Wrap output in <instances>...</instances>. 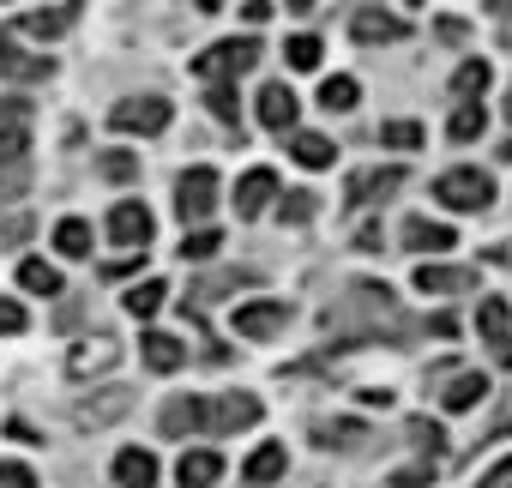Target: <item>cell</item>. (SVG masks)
<instances>
[{"label":"cell","instance_id":"6da1fadb","mask_svg":"<svg viewBox=\"0 0 512 488\" xmlns=\"http://www.w3.org/2000/svg\"><path fill=\"white\" fill-rule=\"evenodd\" d=\"M253 61H260V37H229V43H211V49L193 61V79H199V85H229V79H241Z\"/></svg>","mask_w":512,"mask_h":488},{"label":"cell","instance_id":"7a4b0ae2","mask_svg":"<svg viewBox=\"0 0 512 488\" xmlns=\"http://www.w3.org/2000/svg\"><path fill=\"white\" fill-rule=\"evenodd\" d=\"M434 199H440L446 211H488L494 181H488L482 169H446V175L434 181Z\"/></svg>","mask_w":512,"mask_h":488},{"label":"cell","instance_id":"3957f363","mask_svg":"<svg viewBox=\"0 0 512 488\" xmlns=\"http://www.w3.org/2000/svg\"><path fill=\"white\" fill-rule=\"evenodd\" d=\"M211 205H217V169L199 163V169H187V175L175 181V217H181V223H205Z\"/></svg>","mask_w":512,"mask_h":488},{"label":"cell","instance_id":"277c9868","mask_svg":"<svg viewBox=\"0 0 512 488\" xmlns=\"http://www.w3.org/2000/svg\"><path fill=\"white\" fill-rule=\"evenodd\" d=\"M253 422H260V398L253 392L205 398V434H235V428H253Z\"/></svg>","mask_w":512,"mask_h":488},{"label":"cell","instance_id":"5b68a950","mask_svg":"<svg viewBox=\"0 0 512 488\" xmlns=\"http://www.w3.org/2000/svg\"><path fill=\"white\" fill-rule=\"evenodd\" d=\"M109 127L115 133H163L169 127V103L163 97H127L109 109Z\"/></svg>","mask_w":512,"mask_h":488},{"label":"cell","instance_id":"8992f818","mask_svg":"<svg viewBox=\"0 0 512 488\" xmlns=\"http://www.w3.org/2000/svg\"><path fill=\"white\" fill-rule=\"evenodd\" d=\"M121 362V344L109 338V332H91V338H79L73 350H67V374L73 380H91V374H109Z\"/></svg>","mask_w":512,"mask_h":488},{"label":"cell","instance_id":"52a82bcc","mask_svg":"<svg viewBox=\"0 0 512 488\" xmlns=\"http://www.w3.org/2000/svg\"><path fill=\"white\" fill-rule=\"evenodd\" d=\"M284 326H290V302H241V308H235V332L253 338V344L278 338Z\"/></svg>","mask_w":512,"mask_h":488},{"label":"cell","instance_id":"ba28073f","mask_svg":"<svg viewBox=\"0 0 512 488\" xmlns=\"http://www.w3.org/2000/svg\"><path fill=\"white\" fill-rule=\"evenodd\" d=\"M476 332H482V344H494V362L512 368V308H506L500 296H482V308H476Z\"/></svg>","mask_w":512,"mask_h":488},{"label":"cell","instance_id":"9c48e42d","mask_svg":"<svg viewBox=\"0 0 512 488\" xmlns=\"http://www.w3.org/2000/svg\"><path fill=\"white\" fill-rule=\"evenodd\" d=\"M0 73L19 79V85H37V79H49V73H55V61H49V55H31V49L7 31V37H0Z\"/></svg>","mask_w":512,"mask_h":488},{"label":"cell","instance_id":"30bf717a","mask_svg":"<svg viewBox=\"0 0 512 488\" xmlns=\"http://www.w3.org/2000/svg\"><path fill=\"white\" fill-rule=\"evenodd\" d=\"M398 187H404V169H398V163H380V169H356L350 187H344V199H350V205H374V199H386V193H398Z\"/></svg>","mask_w":512,"mask_h":488},{"label":"cell","instance_id":"8fae6325","mask_svg":"<svg viewBox=\"0 0 512 488\" xmlns=\"http://www.w3.org/2000/svg\"><path fill=\"white\" fill-rule=\"evenodd\" d=\"M127 410H133V392H127V386H109V392H97V398H79L73 422H79V428H109V422H121Z\"/></svg>","mask_w":512,"mask_h":488},{"label":"cell","instance_id":"7c38bea8","mask_svg":"<svg viewBox=\"0 0 512 488\" xmlns=\"http://www.w3.org/2000/svg\"><path fill=\"white\" fill-rule=\"evenodd\" d=\"M109 241H115V248H145V241H151V211L139 199H121L109 211Z\"/></svg>","mask_w":512,"mask_h":488},{"label":"cell","instance_id":"4fadbf2b","mask_svg":"<svg viewBox=\"0 0 512 488\" xmlns=\"http://www.w3.org/2000/svg\"><path fill=\"white\" fill-rule=\"evenodd\" d=\"M272 199H278V175H272V169H247V175L235 181V211H241V223H253Z\"/></svg>","mask_w":512,"mask_h":488},{"label":"cell","instance_id":"5bb4252c","mask_svg":"<svg viewBox=\"0 0 512 488\" xmlns=\"http://www.w3.org/2000/svg\"><path fill=\"white\" fill-rule=\"evenodd\" d=\"M350 37H356V43H404L410 25H404L398 13H374V7H362V13L350 19Z\"/></svg>","mask_w":512,"mask_h":488},{"label":"cell","instance_id":"9a60e30c","mask_svg":"<svg viewBox=\"0 0 512 488\" xmlns=\"http://www.w3.org/2000/svg\"><path fill=\"white\" fill-rule=\"evenodd\" d=\"M296 115H302V103H296L290 85H266V91H260V121H266L272 133H296Z\"/></svg>","mask_w":512,"mask_h":488},{"label":"cell","instance_id":"2e32d148","mask_svg":"<svg viewBox=\"0 0 512 488\" xmlns=\"http://www.w3.org/2000/svg\"><path fill=\"white\" fill-rule=\"evenodd\" d=\"M404 248H410V254H446V248H458V235H452V223L410 217V223H404Z\"/></svg>","mask_w":512,"mask_h":488},{"label":"cell","instance_id":"e0dca14e","mask_svg":"<svg viewBox=\"0 0 512 488\" xmlns=\"http://www.w3.org/2000/svg\"><path fill=\"white\" fill-rule=\"evenodd\" d=\"M163 434H169V440L205 434V398H169V410H163Z\"/></svg>","mask_w":512,"mask_h":488},{"label":"cell","instance_id":"ac0fdd59","mask_svg":"<svg viewBox=\"0 0 512 488\" xmlns=\"http://www.w3.org/2000/svg\"><path fill=\"white\" fill-rule=\"evenodd\" d=\"M115 482H121V488H157V458H151L145 446L115 452Z\"/></svg>","mask_w":512,"mask_h":488},{"label":"cell","instance_id":"d6986e66","mask_svg":"<svg viewBox=\"0 0 512 488\" xmlns=\"http://www.w3.org/2000/svg\"><path fill=\"white\" fill-rule=\"evenodd\" d=\"M470 284H476V272H464V266H416L422 296H452V290H470Z\"/></svg>","mask_w":512,"mask_h":488},{"label":"cell","instance_id":"ffe728a7","mask_svg":"<svg viewBox=\"0 0 512 488\" xmlns=\"http://www.w3.org/2000/svg\"><path fill=\"white\" fill-rule=\"evenodd\" d=\"M175 476H181V488H211V482L223 476V458H217L211 446H199V452H181Z\"/></svg>","mask_w":512,"mask_h":488},{"label":"cell","instance_id":"44dd1931","mask_svg":"<svg viewBox=\"0 0 512 488\" xmlns=\"http://www.w3.org/2000/svg\"><path fill=\"white\" fill-rule=\"evenodd\" d=\"M284 470H290V452H284L278 440H266L260 452H253V458L241 464V482H278Z\"/></svg>","mask_w":512,"mask_h":488},{"label":"cell","instance_id":"7402d4cb","mask_svg":"<svg viewBox=\"0 0 512 488\" xmlns=\"http://www.w3.org/2000/svg\"><path fill=\"white\" fill-rule=\"evenodd\" d=\"M181 362H187L181 338H169V332H145V368H151V374H175Z\"/></svg>","mask_w":512,"mask_h":488},{"label":"cell","instance_id":"603a6c76","mask_svg":"<svg viewBox=\"0 0 512 488\" xmlns=\"http://www.w3.org/2000/svg\"><path fill=\"white\" fill-rule=\"evenodd\" d=\"M482 398H488V380H482V374H458V380H446V392H440L446 410H476Z\"/></svg>","mask_w":512,"mask_h":488},{"label":"cell","instance_id":"cb8c5ba5","mask_svg":"<svg viewBox=\"0 0 512 488\" xmlns=\"http://www.w3.org/2000/svg\"><path fill=\"white\" fill-rule=\"evenodd\" d=\"M290 157H296L302 169H326V163H332V139H326V133H290Z\"/></svg>","mask_w":512,"mask_h":488},{"label":"cell","instance_id":"d4e9b609","mask_svg":"<svg viewBox=\"0 0 512 488\" xmlns=\"http://www.w3.org/2000/svg\"><path fill=\"white\" fill-rule=\"evenodd\" d=\"M73 7H79V0H73ZM73 7H61V13H49V7H37V13H25V19H19V31H25V37H43V43H49V37H61V31H67V19H73Z\"/></svg>","mask_w":512,"mask_h":488},{"label":"cell","instance_id":"484cf974","mask_svg":"<svg viewBox=\"0 0 512 488\" xmlns=\"http://www.w3.org/2000/svg\"><path fill=\"white\" fill-rule=\"evenodd\" d=\"M19 284H25L31 296H61V290H67L61 272H55L49 260H25V266H19Z\"/></svg>","mask_w":512,"mask_h":488},{"label":"cell","instance_id":"4316f807","mask_svg":"<svg viewBox=\"0 0 512 488\" xmlns=\"http://www.w3.org/2000/svg\"><path fill=\"white\" fill-rule=\"evenodd\" d=\"M163 296H169V284H163V278H145V284L127 290V314H133V320H151V314L163 308Z\"/></svg>","mask_w":512,"mask_h":488},{"label":"cell","instance_id":"83f0119b","mask_svg":"<svg viewBox=\"0 0 512 488\" xmlns=\"http://www.w3.org/2000/svg\"><path fill=\"white\" fill-rule=\"evenodd\" d=\"M55 248H61L67 260H85V254H91V223H85V217H67V223L55 229Z\"/></svg>","mask_w":512,"mask_h":488},{"label":"cell","instance_id":"f1b7e54d","mask_svg":"<svg viewBox=\"0 0 512 488\" xmlns=\"http://www.w3.org/2000/svg\"><path fill=\"white\" fill-rule=\"evenodd\" d=\"M356 97H362V85H356L350 73H338V79H326V85H320V109H332V115L356 109Z\"/></svg>","mask_w":512,"mask_h":488},{"label":"cell","instance_id":"f546056e","mask_svg":"<svg viewBox=\"0 0 512 488\" xmlns=\"http://www.w3.org/2000/svg\"><path fill=\"white\" fill-rule=\"evenodd\" d=\"M25 151H31V133L19 121H0V169H19Z\"/></svg>","mask_w":512,"mask_h":488},{"label":"cell","instance_id":"4dcf8cb0","mask_svg":"<svg viewBox=\"0 0 512 488\" xmlns=\"http://www.w3.org/2000/svg\"><path fill=\"white\" fill-rule=\"evenodd\" d=\"M482 91H488V61H464V67L452 73V97L470 103V97H482Z\"/></svg>","mask_w":512,"mask_h":488},{"label":"cell","instance_id":"1f68e13d","mask_svg":"<svg viewBox=\"0 0 512 488\" xmlns=\"http://www.w3.org/2000/svg\"><path fill=\"white\" fill-rule=\"evenodd\" d=\"M482 127H488L482 103H458V109H452V121H446V133H452V139H482Z\"/></svg>","mask_w":512,"mask_h":488},{"label":"cell","instance_id":"d6a6232c","mask_svg":"<svg viewBox=\"0 0 512 488\" xmlns=\"http://www.w3.org/2000/svg\"><path fill=\"white\" fill-rule=\"evenodd\" d=\"M217 248H223V235H217V229H205V223H199V229H187V241H181V260H187V266H193V260H211V254H217Z\"/></svg>","mask_w":512,"mask_h":488},{"label":"cell","instance_id":"836d02e7","mask_svg":"<svg viewBox=\"0 0 512 488\" xmlns=\"http://www.w3.org/2000/svg\"><path fill=\"white\" fill-rule=\"evenodd\" d=\"M380 145H386V151H416V145H422V127H416V121H386V127H380Z\"/></svg>","mask_w":512,"mask_h":488},{"label":"cell","instance_id":"e575fe53","mask_svg":"<svg viewBox=\"0 0 512 488\" xmlns=\"http://www.w3.org/2000/svg\"><path fill=\"white\" fill-rule=\"evenodd\" d=\"M284 61H290L296 73H314V67H320V37H290Z\"/></svg>","mask_w":512,"mask_h":488},{"label":"cell","instance_id":"d590c367","mask_svg":"<svg viewBox=\"0 0 512 488\" xmlns=\"http://www.w3.org/2000/svg\"><path fill=\"white\" fill-rule=\"evenodd\" d=\"M314 434H320V446H356L368 428H362V422H320Z\"/></svg>","mask_w":512,"mask_h":488},{"label":"cell","instance_id":"8d00e7d4","mask_svg":"<svg viewBox=\"0 0 512 488\" xmlns=\"http://www.w3.org/2000/svg\"><path fill=\"white\" fill-rule=\"evenodd\" d=\"M0 488H37V470L19 458H0Z\"/></svg>","mask_w":512,"mask_h":488},{"label":"cell","instance_id":"74e56055","mask_svg":"<svg viewBox=\"0 0 512 488\" xmlns=\"http://www.w3.org/2000/svg\"><path fill=\"white\" fill-rule=\"evenodd\" d=\"M211 115H217V121H241V103H235L229 85H211Z\"/></svg>","mask_w":512,"mask_h":488},{"label":"cell","instance_id":"f35d334b","mask_svg":"<svg viewBox=\"0 0 512 488\" xmlns=\"http://www.w3.org/2000/svg\"><path fill=\"white\" fill-rule=\"evenodd\" d=\"M428 482H434V458H428V464H410V470H398L386 488H428Z\"/></svg>","mask_w":512,"mask_h":488},{"label":"cell","instance_id":"ab89813d","mask_svg":"<svg viewBox=\"0 0 512 488\" xmlns=\"http://www.w3.org/2000/svg\"><path fill=\"white\" fill-rule=\"evenodd\" d=\"M103 175H109V181H133V175H139V163H133L127 151H109V157H103Z\"/></svg>","mask_w":512,"mask_h":488},{"label":"cell","instance_id":"60d3db41","mask_svg":"<svg viewBox=\"0 0 512 488\" xmlns=\"http://www.w3.org/2000/svg\"><path fill=\"white\" fill-rule=\"evenodd\" d=\"M314 217V193H290L284 199V223H308Z\"/></svg>","mask_w":512,"mask_h":488},{"label":"cell","instance_id":"b9f144b4","mask_svg":"<svg viewBox=\"0 0 512 488\" xmlns=\"http://www.w3.org/2000/svg\"><path fill=\"white\" fill-rule=\"evenodd\" d=\"M410 434H416V446H428V458L440 464V440H446V434H440L434 422H410Z\"/></svg>","mask_w":512,"mask_h":488},{"label":"cell","instance_id":"7bdbcfd3","mask_svg":"<svg viewBox=\"0 0 512 488\" xmlns=\"http://www.w3.org/2000/svg\"><path fill=\"white\" fill-rule=\"evenodd\" d=\"M0 332H7V338L25 332V308H19V302H0Z\"/></svg>","mask_w":512,"mask_h":488},{"label":"cell","instance_id":"ee69618b","mask_svg":"<svg viewBox=\"0 0 512 488\" xmlns=\"http://www.w3.org/2000/svg\"><path fill=\"white\" fill-rule=\"evenodd\" d=\"M476 488H512V458H500V464H494V470H488Z\"/></svg>","mask_w":512,"mask_h":488},{"label":"cell","instance_id":"f6af8a7d","mask_svg":"<svg viewBox=\"0 0 512 488\" xmlns=\"http://www.w3.org/2000/svg\"><path fill=\"white\" fill-rule=\"evenodd\" d=\"M241 13H247V25H266V19H272V7H266V0H247Z\"/></svg>","mask_w":512,"mask_h":488},{"label":"cell","instance_id":"bcb514c9","mask_svg":"<svg viewBox=\"0 0 512 488\" xmlns=\"http://www.w3.org/2000/svg\"><path fill=\"white\" fill-rule=\"evenodd\" d=\"M428 332H434V338H452L458 326H452V314H434V320H428Z\"/></svg>","mask_w":512,"mask_h":488},{"label":"cell","instance_id":"7dc6e473","mask_svg":"<svg viewBox=\"0 0 512 488\" xmlns=\"http://www.w3.org/2000/svg\"><path fill=\"white\" fill-rule=\"evenodd\" d=\"M488 260H494V266H506V272H512V241H500V248H488Z\"/></svg>","mask_w":512,"mask_h":488},{"label":"cell","instance_id":"c3c4849f","mask_svg":"<svg viewBox=\"0 0 512 488\" xmlns=\"http://www.w3.org/2000/svg\"><path fill=\"white\" fill-rule=\"evenodd\" d=\"M0 121H19V103H0Z\"/></svg>","mask_w":512,"mask_h":488},{"label":"cell","instance_id":"681fc988","mask_svg":"<svg viewBox=\"0 0 512 488\" xmlns=\"http://www.w3.org/2000/svg\"><path fill=\"white\" fill-rule=\"evenodd\" d=\"M290 7H296V13H308V7H314V0H290Z\"/></svg>","mask_w":512,"mask_h":488},{"label":"cell","instance_id":"f907efd6","mask_svg":"<svg viewBox=\"0 0 512 488\" xmlns=\"http://www.w3.org/2000/svg\"><path fill=\"white\" fill-rule=\"evenodd\" d=\"M506 121H512V91H506Z\"/></svg>","mask_w":512,"mask_h":488}]
</instances>
